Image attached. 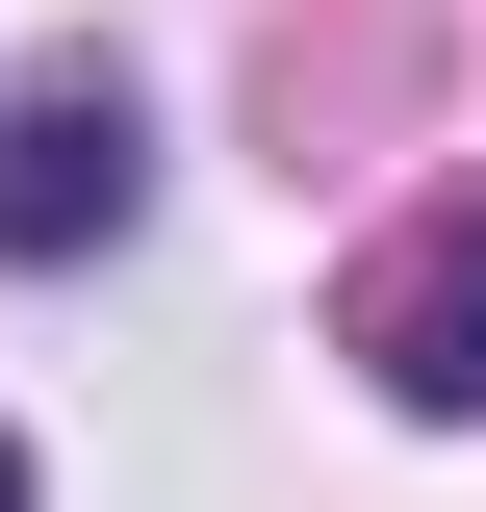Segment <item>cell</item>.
<instances>
[{
    "mask_svg": "<svg viewBox=\"0 0 486 512\" xmlns=\"http://www.w3.org/2000/svg\"><path fill=\"white\" fill-rule=\"evenodd\" d=\"M128 205H154V103H128V77H26V103H0V256L52 282V256H103Z\"/></svg>",
    "mask_w": 486,
    "mask_h": 512,
    "instance_id": "6da1fadb",
    "label": "cell"
},
{
    "mask_svg": "<svg viewBox=\"0 0 486 512\" xmlns=\"http://www.w3.org/2000/svg\"><path fill=\"white\" fill-rule=\"evenodd\" d=\"M359 359L410 384V410H486V205H435V231L359 282Z\"/></svg>",
    "mask_w": 486,
    "mask_h": 512,
    "instance_id": "7a4b0ae2",
    "label": "cell"
},
{
    "mask_svg": "<svg viewBox=\"0 0 486 512\" xmlns=\"http://www.w3.org/2000/svg\"><path fill=\"white\" fill-rule=\"evenodd\" d=\"M0 512H26V436H0Z\"/></svg>",
    "mask_w": 486,
    "mask_h": 512,
    "instance_id": "3957f363",
    "label": "cell"
}]
</instances>
